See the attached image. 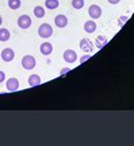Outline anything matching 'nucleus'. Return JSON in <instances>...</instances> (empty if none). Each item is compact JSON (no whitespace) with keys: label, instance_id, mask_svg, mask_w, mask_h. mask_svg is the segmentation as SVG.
<instances>
[{"label":"nucleus","instance_id":"f257e3e1","mask_svg":"<svg viewBox=\"0 0 134 146\" xmlns=\"http://www.w3.org/2000/svg\"><path fill=\"white\" fill-rule=\"evenodd\" d=\"M22 66L26 70H32L36 66V59L31 54H26L22 59Z\"/></svg>","mask_w":134,"mask_h":146},{"label":"nucleus","instance_id":"f03ea898","mask_svg":"<svg viewBox=\"0 0 134 146\" xmlns=\"http://www.w3.org/2000/svg\"><path fill=\"white\" fill-rule=\"evenodd\" d=\"M53 34V29L50 24L47 23H43L41 24V26L38 27V35L43 38H49L52 36Z\"/></svg>","mask_w":134,"mask_h":146},{"label":"nucleus","instance_id":"7ed1b4c3","mask_svg":"<svg viewBox=\"0 0 134 146\" xmlns=\"http://www.w3.org/2000/svg\"><path fill=\"white\" fill-rule=\"evenodd\" d=\"M17 24H18V27H20L22 30H27L32 25V18L28 15H22L18 18Z\"/></svg>","mask_w":134,"mask_h":146},{"label":"nucleus","instance_id":"20e7f679","mask_svg":"<svg viewBox=\"0 0 134 146\" xmlns=\"http://www.w3.org/2000/svg\"><path fill=\"white\" fill-rule=\"evenodd\" d=\"M79 46L86 53H90L94 50V44L89 38H81L79 42Z\"/></svg>","mask_w":134,"mask_h":146},{"label":"nucleus","instance_id":"39448f33","mask_svg":"<svg viewBox=\"0 0 134 146\" xmlns=\"http://www.w3.org/2000/svg\"><path fill=\"white\" fill-rule=\"evenodd\" d=\"M0 56H1V59H2L5 62H10V61H12L14 58H15V51H14L11 48H6V49H3V50L1 51Z\"/></svg>","mask_w":134,"mask_h":146},{"label":"nucleus","instance_id":"423d86ee","mask_svg":"<svg viewBox=\"0 0 134 146\" xmlns=\"http://www.w3.org/2000/svg\"><path fill=\"white\" fill-rule=\"evenodd\" d=\"M101 13H102V10H101V8L98 5H91L89 7V9H88V14H89L90 18H93V19L99 18L101 16Z\"/></svg>","mask_w":134,"mask_h":146},{"label":"nucleus","instance_id":"0eeeda50","mask_svg":"<svg viewBox=\"0 0 134 146\" xmlns=\"http://www.w3.org/2000/svg\"><path fill=\"white\" fill-rule=\"evenodd\" d=\"M77 58H78L77 57V52L74 50H72V49H68L63 52V59H64V61H67L68 64L76 62Z\"/></svg>","mask_w":134,"mask_h":146},{"label":"nucleus","instance_id":"6e6552de","mask_svg":"<svg viewBox=\"0 0 134 146\" xmlns=\"http://www.w3.org/2000/svg\"><path fill=\"white\" fill-rule=\"evenodd\" d=\"M54 24H55L59 29H64V27H67V25H68L67 16L63 15V14H59V15H56L55 18H54Z\"/></svg>","mask_w":134,"mask_h":146},{"label":"nucleus","instance_id":"1a4fd4ad","mask_svg":"<svg viewBox=\"0 0 134 146\" xmlns=\"http://www.w3.org/2000/svg\"><path fill=\"white\" fill-rule=\"evenodd\" d=\"M6 87L9 92H14V91H17L19 88V80L15 77H11L7 80L6 83Z\"/></svg>","mask_w":134,"mask_h":146},{"label":"nucleus","instance_id":"9d476101","mask_svg":"<svg viewBox=\"0 0 134 146\" xmlns=\"http://www.w3.org/2000/svg\"><path fill=\"white\" fill-rule=\"evenodd\" d=\"M83 30H85V32H87V33H89V34L95 33L96 30H97V24H96V22H95L94 19L87 21V22L85 23V25H83Z\"/></svg>","mask_w":134,"mask_h":146},{"label":"nucleus","instance_id":"9b49d317","mask_svg":"<svg viewBox=\"0 0 134 146\" xmlns=\"http://www.w3.org/2000/svg\"><path fill=\"white\" fill-rule=\"evenodd\" d=\"M39 51L43 56H50L53 51V45L50 43V42H44L41 44L39 46Z\"/></svg>","mask_w":134,"mask_h":146},{"label":"nucleus","instance_id":"f8f14e48","mask_svg":"<svg viewBox=\"0 0 134 146\" xmlns=\"http://www.w3.org/2000/svg\"><path fill=\"white\" fill-rule=\"evenodd\" d=\"M41 82H42V79H41L39 75H37V74H33V75H31V76L28 77V85L32 86V87L39 85Z\"/></svg>","mask_w":134,"mask_h":146},{"label":"nucleus","instance_id":"ddd939ff","mask_svg":"<svg viewBox=\"0 0 134 146\" xmlns=\"http://www.w3.org/2000/svg\"><path fill=\"white\" fill-rule=\"evenodd\" d=\"M107 42H108V40L104 36V35H99V36L96 37V40H95V45L98 49H102L107 44Z\"/></svg>","mask_w":134,"mask_h":146},{"label":"nucleus","instance_id":"4468645a","mask_svg":"<svg viewBox=\"0 0 134 146\" xmlns=\"http://www.w3.org/2000/svg\"><path fill=\"white\" fill-rule=\"evenodd\" d=\"M59 6H60L59 0H45V7L47 9H50V10L56 9Z\"/></svg>","mask_w":134,"mask_h":146},{"label":"nucleus","instance_id":"2eb2a0df","mask_svg":"<svg viewBox=\"0 0 134 146\" xmlns=\"http://www.w3.org/2000/svg\"><path fill=\"white\" fill-rule=\"evenodd\" d=\"M33 13L36 16V18H43L45 16V9L42 6H36L33 9Z\"/></svg>","mask_w":134,"mask_h":146},{"label":"nucleus","instance_id":"dca6fc26","mask_svg":"<svg viewBox=\"0 0 134 146\" xmlns=\"http://www.w3.org/2000/svg\"><path fill=\"white\" fill-rule=\"evenodd\" d=\"M10 38V32L7 29H0V42H7Z\"/></svg>","mask_w":134,"mask_h":146},{"label":"nucleus","instance_id":"f3484780","mask_svg":"<svg viewBox=\"0 0 134 146\" xmlns=\"http://www.w3.org/2000/svg\"><path fill=\"white\" fill-rule=\"evenodd\" d=\"M8 6L10 9L16 10L22 6V1L20 0H8Z\"/></svg>","mask_w":134,"mask_h":146},{"label":"nucleus","instance_id":"a211bd4d","mask_svg":"<svg viewBox=\"0 0 134 146\" xmlns=\"http://www.w3.org/2000/svg\"><path fill=\"white\" fill-rule=\"evenodd\" d=\"M71 5L74 9H82L85 6V0H72Z\"/></svg>","mask_w":134,"mask_h":146},{"label":"nucleus","instance_id":"6ab92c4d","mask_svg":"<svg viewBox=\"0 0 134 146\" xmlns=\"http://www.w3.org/2000/svg\"><path fill=\"white\" fill-rule=\"evenodd\" d=\"M127 21H129V17H127V16H121L120 19H118V25H120V26H123L124 23H126Z\"/></svg>","mask_w":134,"mask_h":146},{"label":"nucleus","instance_id":"aec40b11","mask_svg":"<svg viewBox=\"0 0 134 146\" xmlns=\"http://www.w3.org/2000/svg\"><path fill=\"white\" fill-rule=\"evenodd\" d=\"M90 57H91L90 54H86V56H83V57H81V58H80V64H83V62H85L86 60H88V59H89Z\"/></svg>","mask_w":134,"mask_h":146},{"label":"nucleus","instance_id":"412c9836","mask_svg":"<svg viewBox=\"0 0 134 146\" xmlns=\"http://www.w3.org/2000/svg\"><path fill=\"white\" fill-rule=\"evenodd\" d=\"M5 79H6V74L3 73L2 70H0V83L5 82Z\"/></svg>","mask_w":134,"mask_h":146},{"label":"nucleus","instance_id":"4be33fe9","mask_svg":"<svg viewBox=\"0 0 134 146\" xmlns=\"http://www.w3.org/2000/svg\"><path fill=\"white\" fill-rule=\"evenodd\" d=\"M71 69L69 68V67H64V68H62L61 69V75H66V74L68 73V72H70Z\"/></svg>","mask_w":134,"mask_h":146},{"label":"nucleus","instance_id":"5701e85b","mask_svg":"<svg viewBox=\"0 0 134 146\" xmlns=\"http://www.w3.org/2000/svg\"><path fill=\"white\" fill-rule=\"evenodd\" d=\"M110 5H117V3H120V1L121 0H107Z\"/></svg>","mask_w":134,"mask_h":146},{"label":"nucleus","instance_id":"b1692460","mask_svg":"<svg viewBox=\"0 0 134 146\" xmlns=\"http://www.w3.org/2000/svg\"><path fill=\"white\" fill-rule=\"evenodd\" d=\"M1 24H2V17L0 16V26H1Z\"/></svg>","mask_w":134,"mask_h":146},{"label":"nucleus","instance_id":"393cba45","mask_svg":"<svg viewBox=\"0 0 134 146\" xmlns=\"http://www.w3.org/2000/svg\"><path fill=\"white\" fill-rule=\"evenodd\" d=\"M133 1H134V0H133Z\"/></svg>","mask_w":134,"mask_h":146}]
</instances>
